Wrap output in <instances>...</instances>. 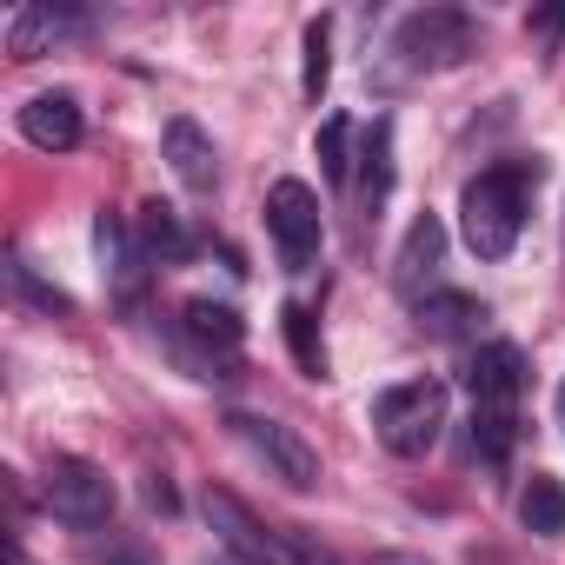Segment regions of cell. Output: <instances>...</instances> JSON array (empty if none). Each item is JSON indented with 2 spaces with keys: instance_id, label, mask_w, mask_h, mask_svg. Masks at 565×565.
Here are the masks:
<instances>
[{
  "instance_id": "52a82bcc",
  "label": "cell",
  "mask_w": 565,
  "mask_h": 565,
  "mask_svg": "<svg viewBox=\"0 0 565 565\" xmlns=\"http://www.w3.org/2000/svg\"><path fill=\"white\" fill-rule=\"evenodd\" d=\"M226 433L279 479V486H294V492H313L320 486V452L294 433V426H279V419H259V413H233Z\"/></svg>"
},
{
  "instance_id": "d4e9b609",
  "label": "cell",
  "mask_w": 565,
  "mask_h": 565,
  "mask_svg": "<svg viewBox=\"0 0 565 565\" xmlns=\"http://www.w3.org/2000/svg\"><path fill=\"white\" fill-rule=\"evenodd\" d=\"M558 426H565V386H558Z\"/></svg>"
},
{
  "instance_id": "9c48e42d",
  "label": "cell",
  "mask_w": 565,
  "mask_h": 565,
  "mask_svg": "<svg viewBox=\"0 0 565 565\" xmlns=\"http://www.w3.org/2000/svg\"><path fill=\"white\" fill-rule=\"evenodd\" d=\"M206 525L220 539L226 558H246V565H287V539H279L273 525H259L233 492H206Z\"/></svg>"
},
{
  "instance_id": "603a6c76",
  "label": "cell",
  "mask_w": 565,
  "mask_h": 565,
  "mask_svg": "<svg viewBox=\"0 0 565 565\" xmlns=\"http://www.w3.org/2000/svg\"><path fill=\"white\" fill-rule=\"evenodd\" d=\"M366 565H433V558L426 552H373Z\"/></svg>"
},
{
  "instance_id": "6da1fadb",
  "label": "cell",
  "mask_w": 565,
  "mask_h": 565,
  "mask_svg": "<svg viewBox=\"0 0 565 565\" xmlns=\"http://www.w3.org/2000/svg\"><path fill=\"white\" fill-rule=\"evenodd\" d=\"M539 160H499L486 173L466 180L459 193V233L479 259H505L525 233V213H532V193H539Z\"/></svg>"
},
{
  "instance_id": "ac0fdd59",
  "label": "cell",
  "mask_w": 565,
  "mask_h": 565,
  "mask_svg": "<svg viewBox=\"0 0 565 565\" xmlns=\"http://www.w3.org/2000/svg\"><path fill=\"white\" fill-rule=\"evenodd\" d=\"M279 320H287V347H294L300 373H307V380H327V340H320V320H313L307 307H287Z\"/></svg>"
},
{
  "instance_id": "7c38bea8",
  "label": "cell",
  "mask_w": 565,
  "mask_h": 565,
  "mask_svg": "<svg viewBox=\"0 0 565 565\" xmlns=\"http://www.w3.org/2000/svg\"><path fill=\"white\" fill-rule=\"evenodd\" d=\"M439 253H446V226H439V213H419L413 226H406V246H399V259H393V287L419 307V279L433 287V266H439Z\"/></svg>"
},
{
  "instance_id": "277c9868",
  "label": "cell",
  "mask_w": 565,
  "mask_h": 565,
  "mask_svg": "<svg viewBox=\"0 0 565 565\" xmlns=\"http://www.w3.org/2000/svg\"><path fill=\"white\" fill-rule=\"evenodd\" d=\"M373 433L393 459H426L446 433V380H399L373 399Z\"/></svg>"
},
{
  "instance_id": "ba28073f",
  "label": "cell",
  "mask_w": 565,
  "mask_h": 565,
  "mask_svg": "<svg viewBox=\"0 0 565 565\" xmlns=\"http://www.w3.org/2000/svg\"><path fill=\"white\" fill-rule=\"evenodd\" d=\"M246 340V320L220 300H186L180 307V360L200 366V380H233V353Z\"/></svg>"
},
{
  "instance_id": "4fadbf2b",
  "label": "cell",
  "mask_w": 565,
  "mask_h": 565,
  "mask_svg": "<svg viewBox=\"0 0 565 565\" xmlns=\"http://www.w3.org/2000/svg\"><path fill=\"white\" fill-rule=\"evenodd\" d=\"M160 147H167V160H173L180 186H193V193H213V180H220V153H213V140H206L193 120H167Z\"/></svg>"
},
{
  "instance_id": "3957f363",
  "label": "cell",
  "mask_w": 565,
  "mask_h": 565,
  "mask_svg": "<svg viewBox=\"0 0 565 565\" xmlns=\"http://www.w3.org/2000/svg\"><path fill=\"white\" fill-rule=\"evenodd\" d=\"M472 47H479V21L466 8H413L393 28V41H386V54H393L399 74H446Z\"/></svg>"
},
{
  "instance_id": "44dd1931",
  "label": "cell",
  "mask_w": 565,
  "mask_h": 565,
  "mask_svg": "<svg viewBox=\"0 0 565 565\" xmlns=\"http://www.w3.org/2000/svg\"><path fill=\"white\" fill-rule=\"evenodd\" d=\"M279 539H287V565H340L313 532H300V525H279Z\"/></svg>"
},
{
  "instance_id": "9a60e30c",
  "label": "cell",
  "mask_w": 565,
  "mask_h": 565,
  "mask_svg": "<svg viewBox=\"0 0 565 565\" xmlns=\"http://www.w3.org/2000/svg\"><path fill=\"white\" fill-rule=\"evenodd\" d=\"M134 239H140V246H147V259H160V266H173V259H186V253H193V233H186V226H180V213H173V206H160V200H147V206H140Z\"/></svg>"
},
{
  "instance_id": "30bf717a",
  "label": "cell",
  "mask_w": 565,
  "mask_h": 565,
  "mask_svg": "<svg viewBox=\"0 0 565 565\" xmlns=\"http://www.w3.org/2000/svg\"><path fill=\"white\" fill-rule=\"evenodd\" d=\"M81 34H87V14H74V8H21L8 21V54L34 61V54H47L61 41H81Z\"/></svg>"
},
{
  "instance_id": "7a4b0ae2",
  "label": "cell",
  "mask_w": 565,
  "mask_h": 565,
  "mask_svg": "<svg viewBox=\"0 0 565 565\" xmlns=\"http://www.w3.org/2000/svg\"><path fill=\"white\" fill-rule=\"evenodd\" d=\"M466 393H472V459L505 466L519 446V393H525V353L512 340H486L466 360Z\"/></svg>"
},
{
  "instance_id": "d6986e66",
  "label": "cell",
  "mask_w": 565,
  "mask_h": 565,
  "mask_svg": "<svg viewBox=\"0 0 565 565\" xmlns=\"http://www.w3.org/2000/svg\"><path fill=\"white\" fill-rule=\"evenodd\" d=\"M313 153H320V173L333 180V186H347V173H353V120H320V140H313Z\"/></svg>"
},
{
  "instance_id": "e0dca14e",
  "label": "cell",
  "mask_w": 565,
  "mask_h": 565,
  "mask_svg": "<svg viewBox=\"0 0 565 565\" xmlns=\"http://www.w3.org/2000/svg\"><path fill=\"white\" fill-rule=\"evenodd\" d=\"M360 160H366V173H360V200H366V213H380L386 193H393V127H386V120H373Z\"/></svg>"
},
{
  "instance_id": "8992f818",
  "label": "cell",
  "mask_w": 565,
  "mask_h": 565,
  "mask_svg": "<svg viewBox=\"0 0 565 565\" xmlns=\"http://www.w3.org/2000/svg\"><path fill=\"white\" fill-rule=\"evenodd\" d=\"M266 233H273V246H279V266H287V273H307V266L320 259V239H327V226H320V193H313L307 180H273V193H266Z\"/></svg>"
},
{
  "instance_id": "484cf974",
  "label": "cell",
  "mask_w": 565,
  "mask_h": 565,
  "mask_svg": "<svg viewBox=\"0 0 565 565\" xmlns=\"http://www.w3.org/2000/svg\"><path fill=\"white\" fill-rule=\"evenodd\" d=\"M220 565H246V558H220Z\"/></svg>"
},
{
  "instance_id": "2e32d148",
  "label": "cell",
  "mask_w": 565,
  "mask_h": 565,
  "mask_svg": "<svg viewBox=\"0 0 565 565\" xmlns=\"http://www.w3.org/2000/svg\"><path fill=\"white\" fill-rule=\"evenodd\" d=\"M519 519H525V532L558 539V532H565V486H558L552 472H532V486L519 492Z\"/></svg>"
},
{
  "instance_id": "cb8c5ba5",
  "label": "cell",
  "mask_w": 565,
  "mask_h": 565,
  "mask_svg": "<svg viewBox=\"0 0 565 565\" xmlns=\"http://www.w3.org/2000/svg\"><path fill=\"white\" fill-rule=\"evenodd\" d=\"M532 28H539L545 41H558V34H565V8H558V14H532Z\"/></svg>"
},
{
  "instance_id": "5b68a950",
  "label": "cell",
  "mask_w": 565,
  "mask_h": 565,
  "mask_svg": "<svg viewBox=\"0 0 565 565\" xmlns=\"http://www.w3.org/2000/svg\"><path fill=\"white\" fill-rule=\"evenodd\" d=\"M41 499H47V512H54L61 525H74V532H100V525L114 519V479H107L94 459H81V452H54V459H47Z\"/></svg>"
},
{
  "instance_id": "ffe728a7",
  "label": "cell",
  "mask_w": 565,
  "mask_h": 565,
  "mask_svg": "<svg viewBox=\"0 0 565 565\" xmlns=\"http://www.w3.org/2000/svg\"><path fill=\"white\" fill-rule=\"evenodd\" d=\"M327 74H333V28L327 21H307V100H320L327 94Z\"/></svg>"
},
{
  "instance_id": "5bb4252c",
  "label": "cell",
  "mask_w": 565,
  "mask_h": 565,
  "mask_svg": "<svg viewBox=\"0 0 565 565\" xmlns=\"http://www.w3.org/2000/svg\"><path fill=\"white\" fill-rule=\"evenodd\" d=\"M419 333H433V340H472L479 327H486V307L472 300V294H452V287H433V294H419Z\"/></svg>"
},
{
  "instance_id": "7402d4cb",
  "label": "cell",
  "mask_w": 565,
  "mask_h": 565,
  "mask_svg": "<svg viewBox=\"0 0 565 565\" xmlns=\"http://www.w3.org/2000/svg\"><path fill=\"white\" fill-rule=\"evenodd\" d=\"M8 279H14V287H21L28 300H41L47 313H54V307H67V294H54V287H41V279L28 273V259H8Z\"/></svg>"
},
{
  "instance_id": "8fae6325",
  "label": "cell",
  "mask_w": 565,
  "mask_h": 565,
  "mask_svg": "<svg viewBox=\"0 0 565 565\" xmlns=\"http://www.w3.org/2000/svg\"><path fill=\"white\" fill-rule=\"evenodd\" d=\"M21 140L41 147V153L81 147V100H74V94H34V100L21 107Z\"/></svg>"
}]
</instances>
